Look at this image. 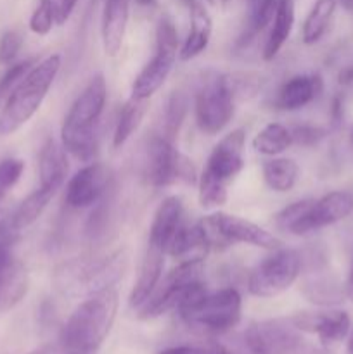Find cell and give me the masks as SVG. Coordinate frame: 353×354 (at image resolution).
<instances>
[{
    "mask_svg": "<svg viewBox=\"0 0 353 354\" xmlns=\"http://www.w3.org/2000/svg\"><path fill=\"white\" fill-rule=\"evenodd\" d=\"M21 45H23V37L17 31L9 30L0 37V62L9 64L19 54Z\"/></svg>",
    "mask_w": 353,
    "mask_h": 354,
    "instance_id": "39",
    "label": "cell"
},
{
    "mask_svg": "<svg viewBox=\"0 0 353 354\" xmlns=\"http://www.w3.org/2000/svg\"><path fill=\"white\" fill-rule=\"evenodd\" d=\"M111 183V169L104 162H87L66 187V204L71 209H87L96 206L107 194Z\"/></svg>",
    "mask_w": 353,
    "mask_h": 354,
    "instance_id": "12",
    "label": "cell"
},
{
    "mask_svg": "<svg viewBox=\"0 0 353 354\" xmlns=\"http://www.w3.org/2000/svg\"><path fill=\"white\" fill-rule=\"evenodd\" d=\"M353 213V196L346 190H332L320 199H311L303 216L296 221L289 234L307 235L320 228L346 220Z\"/></svg>",
    "mask_w": 353,
    "mask_h": 354,
    "instance_id": "11",
    "label": "cell"
},
{
    "mask_svg": "<svg viewBox=\"0 0 353 354\" xmlns=\"http://www.w3.org/2000/svg\"><path fill=\"white\" fill-rule=\"evenodd\" d=\"M68 152L54 138H47L42 145L40 156H38V176H40V187L59 190L64 183L68 175Z\"/></svg>",
    "mask_w": 353,
    "mask_h": 354,
    "instance_id": "22",
    "label": "cell"
},
{
    "mask_svg": "<svg viewBox=\"0 0 353 354\" xmlns=\"http://www.w3.org/2000/svg\"><path fill=\"white\" fill-rule=\"evenodd\" d=\"M305 297L310 303L318 304V306H332V304L343 303L346 297L345 286L338 282V280L331 279V277H315V279L307 280L301 287Z\"/></svg>",
    "mask_w": 353,
    "mask_h": 354,
    "instance_id": "29",
    "label": "cell"
},
{
    "mask_svg": "<svg viewBox=\"0 0 353 354\" xmlns=\"http://www.w3.org/2000/svg\"><path fill=\"white\" fill-rule=\"evenodd\" d=\"M203 2L210 3L211 7H217V9H224V7H227L232 0H203Z\"/></svg>",
    "mask_w": 353,
    "mask_h": 354,
    "instance_id": "47",
    "label": "cell"
},
{
    "mask_svg": "<svg viewBox=\"0 0 353 354\" xmlns=\"http://www.w3.org/2000/svg\"><path fill=\"white\" fill-rule=\"evenodd\" d=\"M336 9H338V0H315L310 12L305 17L303 28H301V38L305 44H317L327 33Z\"/></svg>",
    "mask_w": 353,
    "mask_h": 354,
    "instance_id": "26",
    "label": "cell"
},
{
    "mask_svg": "<svg viewBox=\"0 0 353 354\" xmlns=\"http://www.w3.org/2000/svg\"><path fill=\"white\" fill-rule=\"evenodd\" d=\"M165 256L166 252H163L161 249L152 248V245H147V249H145L144 259H142L141 270H138L137 282L134 283L130 299H128L134 310H138L154 292L156 286L161 280L163 268H165Z\"/></svg>",
    "mask_w": 353,
    "mask_h": 354,
    "instance_id": "19",
    "label": "cell"
},
{
    "mask_svg": "<svg viewBox=\"0 0 353 354\" xmlns=\"http://www.w3.org/2000/svg\"><path fill=\"white\" fill-rule=\"evenodd\" d=\"M263 180L273 192H289L300 178V166L294 159L273 158L263 162Z\"/></svg>",
    "mask_w": 353,
    "mask_h": 354,
    "instance_id": "28",
    "label": "cell"
},
{
    "mask_svg": "<svg viewBox=\"0 0 353 354\" xmlns=\"http://www.w3.org/2000/svg\"><path fill=\"white\" fill-rule=\"evenodd\" d=\"M135 3L141 7H149V9H151V7L158 6V0H135Z\"/></svg>",
    "mask_w": 353,
    "mask_h": 354,
    "instance_id": "49",
    "label": "cell"
},
{
    "mask_svg": "<svg viewBox=\"0 0 353 354\" xmlns=\"http://www.w3.org/2000/svg\"><path fill=\"white\" fill-rule=\"evenodd\" d=\"M294 17H296L294 0H280L279 9L272 19L269 38L265 41V47H263V59L265 61H272L279 54L280 48L284 47L294 28Z\"/></svg>",
    "mask_w": 353,
    "mask_h": 354,
    "instance_id": "23",
    "label": "cell"
},
{
    "mask_svg": "<svg viewBox=\"0 0 353 354\" xmlns=\"http://www.w3.org/2000/svg\"><path fill=\"white\" fill-rule=\"evenodd\" d=\"M346 353H348V354H353V330H352V334H350V339H348V349H346Z\"/></svg>",
    "mask_w": 353,
    "mask_h": 354,
    "instance_id": "51",
    "label": "cell"
},
{
    "mask_svg": "<svg viewBox=\"0 0 353 354\" xmlns=\"http://www.w3.org/2000/svg\"><path fill=\"white\" fill-rule=\"evenodd\" d=\"M244 142L246 133L241 128L225 135L211 151L204 173L228 185L244 168Z\"/></svg>",
    "mask_w": 353,
    "mask_h": 354,
    "instance_id": "14",
    "label": "cell"
},
{
    "mask_svg": "<svg viewBox=\"0 0 353 354\" xmlns=\"http://www.w3.org/2000/svg\"><path fill=\"white\" fill-rule=\"evenodd\" d=\"M206 354H230L227 351V349L224 348V346H210V348H206Z\"/></svg>",
    "mask_w": 353,
    "mask_h": 354,
    "instance_id": "48",
    "label": "cell"
},
{
    "mask_svg": "<svg viewBox=\"0 0 353 354\" xmlns=\"http://www.w3.org/2000/svg\"><path fill=\"white\" fill-rule=\"evenodd\" d=\"M293 144L303 145V147H311L317 145L322 138L327 135L325 128L317 127V124H296L294 128H289Z\"/></svg>",
    "mask_w": 353,
    "mask_h": 354,
    "instance_id": "38",
    "label": "cell"
},
{
    "mask_svg": "<svg viewBox=\"0 0 353 354\" xmlns=\"http://www.w3.org/2000/svg\"><path fill=\"white\" fill-rule=\"evenodd\" d=\"M118 311L114 287L99 290L78 304L61 332V346L68 354H92L113 328Z\"/></svg>",
    "mask_w": 353,
    "mask_h": 354,
    "instance_id": "2",
    "label": "cell"
},
{
    "mask_svg": "<svg viewBox=\"0 0 353 354\" xmlns=\"http://www.w3.org/2000/svg\"><path fill=\"white\" fill-rule=\"evenodd\" d=\"M59 69L61 55H48L33 66L28 75L14 86L0 113V135L14 133L35 116L47 97Z\"/></svg>",
    "mask_w": 353,
    "mask_h": 354,
    "instance_id": "4",
    "label": "cell"
},
{
    "mask_svg": "<svg viewBox=\"0 0 353 354\" xmlns=\"http://www.w3.org/2000/svg\"><path fill=\"white\" fill-rule=\"evenodd\" d=\"M12 248H10L9 241H0V279L6 273V270L9 268V265L12 263Z\"/></svg>",
    "mask_w": 353,
    "mask_h": 354,
    "instance_id": "42",
    "label": "cell"
},
{
    "mask_svg": "<svg viewBox=\"0 0 353 354\" xmlns=\"http://www.w3.org/2000/svg\"><path fill=\"white\" fill-rule=\"evenodd\" d=\"M338 83L341 86H346V88H353V66H346L339 71Z\"/></svg>",
    "mask_w": 353,
    "mask_h": 354,
    "instance_id": "44",
    "label": "cell"
},
{
    "mask_svg": "<svg viewBox=\"0 0 353 354\" xmlns=\"http://www.w3.org/2000/svg\"><path fill=\"white\" fill-rule=\"evenodd\" d=\"M293 145L291 130L280 123H269L253 138V149L263 156H279Z\"/></svg>",
    "mask_w": 353,
    "mask_h": 354,
    "instance_id": "30",
    "label": "cell"
},
{
    "mask_svg": "<svg viewBox=\"0 0 353 354\" xmlns=\"http://www.w3.org/2000/svg\"><path fill=\"white\" fill-rule=\"evenodd\" d=\"M0 234H2V223H0Z\"/></svg>",
    "mask_w": 353,
    "mask_h": 354,
    "instance_id": "53",
    "label": "cell"
},
{
    "mask_svg": "<svg viewBox=\"0 0 353 354\" xmlns=\"http://www.w3.org/2000/svg\"><path fill=\"white\" fill-rule=\"evenodd\" d=\"M187 9L190 12V30L182 48L179 50L182 61H190L203 54L210 45L211 31H213V19H211L203 0H196Z\"/></svg>",
    "mask_w": 353,
    "mask_h": 354,
    "instance_id": "20",
    "label": "cell"
},
{
    "mask_svg": "<svg viewBox=\"0 0 353 354\" xmlns=\"http://www.w3.org/2000/svg\"><path fill=\"white\" fill-rule=\"evenodd\" d=\"M55 24V10L52 0H38L37 7H35L33 14L30 17V30L35 35H44L51 33V30Z\"/></svg>",
    "mask_w": 353,
    "mask_h": 354,
    "instance_id": "35",
    "label": "cell"
},
{
    "mask_svg": "<svg viewBox=\"0 0 353 354\" xmlns=\"http://www.w3.org/2000/svg\"><path fill=\"white\" fill-rule=\"evenodd\" d=\"M322 90L324 80L320 75H296L280 86L275 106L282 111H300L314 102Z\"/></svg>",
    "mask_w": 353,
    "mask_h": 354,
    "instance_id": "18",
    "label": "cell"
},
{
    "mask_svg": "<svg viewBox=\"0 0 353 354\" xmlns=\"http://www.w3.org/2000/svg\"><path fill=\"white\" fill-rule=\"evenodd\" d=\"M31 69V61L17 62V64H12L3 76L0 78V95H6V93L12 92L14 86L28 75V71Z\"/></svg>",
    "mask_w": 353,
    "mask_h": 354,
    "instance_id": "40",
    "label": "cell"
},
{
    "mask_svg": "<svg viewBox=\"0 0 353 354\" xmlns=\"http://www.w3.org/2000/svg\"><path fill=\"white\" fill-rule=\"evenodd\" d=\"M235 99L228 90L225 75L208 73L196 93V123L206 135H217L234 118Z\"/></svg>",
    "mask_w": 353,
    "mask_h": 354,
    "instance_id": "9",
    "label": "cell"
},
{
    "mask_svg": "<svg viewBox=\"0 0 353 354\" xmlns=\"http://www.w3.org/2000/svg\"><path fill=\"white\" fill-rule=\"evenodd\" d=\"M210 218L215 227H217L218 234L224 237V241L228 245L248 244L255 245V248L269 249V251H275V249L282 248V241L277 235L265 230L260 225L253 223V221L246 220V218L227 213L211 214Z\"/></svg>",
    "mask_w": 353,
    "mask_h": 354,
    "instance_id": "13",
    "label": "cell"
},
{
    "mask_svg": "<svg viewBox=\"0 0 353 354\" xmlns=\"http://www.w3.org/2000/svg\"><path fill=\"white\" fill-rule=\"evenodd\" d=\"M338 3L345 10H350V12H353V0H338Z\"/></svg>",
    "mask_w": 353,
    "mask_h": 354,
    "instance_id": "50",
    "label": "cell"
},
{
    "mask_svg": "<svg viewBox=\"0 0 353 354\" xmlns=\"http://www.w3.org/2000/svg\"><path fill=\"white\" fill-rule=\"evenodd\" d=\"M130 2L132 0H104L100 35L104 52L109 57H114L121 50L130 17Z\"/></svg>",
    "mask_w": 353,
    "mask_h": 354,
    "instance_id": "17",
    "label": "cell"
},
{
    "mask_svg": "<svg viewBox=\"0 0 353 354\" xmlns=\"http://www.w3.org/2000/svg\"><path fill=\"white\" fill-rule=\"evenodd\" d=\"M289 320L303 334L317 335L322 344L339 342L350 334V317L346 311H301Z\"/></svg>",
    "mask_w": 353,
    "mask_h": 354,
    "instance_id": "15",
    "label": "cell"
},
{
    "mask_svg": "<svg viewBox=\"0 0 353 354\" xmlns=\"http://www.w3.org/2000/svg\"><path fill=\"white\" fill-rule=\"evenodd\" d=\"M183 204L179 196H168L161 201L152 218L151 228H149L147 245L161 249L168 254V248L175 237L176 230L183 223Z\"/></svg>",
    "mask_w": 353,
    "mask_h": 354,
    "instance_id": "16",
    "label": "cell"
},
{
    "mask_svg": "<svg viewBox=\"0 0 353 354\" xmlns=\"http://www.w3.org/2000/svg\"><path fill=\"white\" fill-rule=\"evenodd\" d=\"M253 2H256V0H251V3H253Z\"/></svg>",
    "mask_w": 353,
    "mask_h": 354,
    "instance_id": "54",
    "label": "cell"
},
{
    "mask_svg": "<svg viewBox=\"0 0 353 354\" xmlns=\"http://www.w3.org/2000/svg\"><path fill=\"white\" fill-rule=\"evenodd\" d=\"M210 242L204 234L201 223L185 225L182 223L173 237L172 244L168 248V256L173 259L183 261H204L206 254L210 252Z\"/></svg>",
    "mask_w": 353,
    "mask_h": 354,
    "instance_id": "21",
    "label": "cell"
},
{
    "mask_svg": "<svg viewBox=\"0 0 353 354\" xmlns=\"http://www.w3.org/2000/svg\"><path fill=\"white\" fill-rule=\"evenodd\" d=\"M350 140H352V145H353V127H352V131H350Z\"/></svg>",
    "mask_w": 353,
    "mask_h": 354,
    "instance_id": "52",
    "label": "cell"
},
{
    "mask_svg": "<svg viewBox=\"0 0 353 354\" xmlns=\"http://www.w3.org/2000/svg\"><path fill=\"white\" fill-rule=\"evenodd\" d=\"M301 334L291 320H263L249 325L244 342L251 354H329Z\"/></svg>",
    "mask_w": 353,
    "mask_h": 354,
    "instance_id": "6",
    "label": "cell"
},
{
    "mask_svg": "<svg viewBox=\"0 0 353 354\" xmlns=\"http://www.w3.org/2000/svg\"><path fill=\"white\" fill-rule=\"evenodd\" d=\"M158 354H206V348H197V346H175V348H166Z\"/></svg>",
    "mask_w": 353,
    "mask_h": 354,
    "instance_id": "43",
    "label": "cell"
},
{
    "mask_svg": "<svg viewBox=\"0 0 353 354\" xmlns=\"http://www.w3.org/2000/svg\"><path fill=\"white\" fill-rule=\"evenodd\" d=\"M197 185H199V203L203 207H218L227 203L228 185L220 180L203 171L197 178Z\"/></svg>",
    "mask_w": 353,
    "mask_h": 354,
    "instance_id": "32",
    "label": "cell"
},
{
    "mask_svg": "<svg viewBox=\"0 0 353 354\" xmlns=\"http://www.w3.org/2000/svg\"><path fill=\"white\" fill-rule=\"evenodd\" d=\"M345 292H346V297H350V299L353 301V270H352V273H350L348 280H346V283H345Z\"/></svg>",
    "mask_w": 353,
    "mask_h": 354,
    "instance_id": "46",
    "label": "cell"
},
{
    "mask_svg": "<svg viewBox=\"0 0 353 354\" xmlns=\"http://www.w3.org/2000/svg\"><path fill=\"white\" fill-rule=\"evenodd\" d=\"M107 102V85L102 75H96L75 99L61 127V145L82 162L96 161L99 152L97 124Z\"/></svg>",
    "mask_w": 353,
    "mask_h": 354,
    "instance_id": "1",
    "label": "cell"
},
{
    "mask_svg": "<svg viewBox=\"0 0 353 354\" xmlns=\"http://www.w3.org/2000/svg\"><path fill=\"white\" fill-rule=\"evenodd\" d=\"M343 113H345V109H343V97L338 95L332 99V109H331L332 121H334V123H341Z\"/></svg>",
    "mask_w": 353,
    "mask_h": 354,
    "instance_id": "45",
    "label": "cell"
},
{
    "mask_svg": "<svg viewBox=\"0 0 353 354\" xmlns=\"http://www.w3.org/2000/svg\"><path fill=\"white\" fill-rule=\"evenodd\" d=\"M149 100L151 99H137V97H132L123 104L120 111V116H118L116 128H114L113 135V147L120 149L123 147L128 142V138L138 130V127L144 121L145 114L149 109Z\"/></svg>",
    "mask_w": 353,
    "mask_h": 354,
    "instance_id": "24",
    "label": "cell"
},
{
    "mask_svg": "<svg viewBox=\"0 0 353 354\" xmlns=\"http://www.w3.org/2000/svg\"><path fill=\"white\" fill-rule=\"evenodd\" d=\"M187 107H189L187 97L182 92H173L165 109V127H163L161 133L163 137L172 142L179 137V131L187 116Z\"/></svg>",
    "mask_w": 353,
    "mask_h": 354,
    "instance_id": "31",
    "label": "cell"
},
{
    "mask_svg": "<svg viewBox=\"0 0 353 354\" xmlns=\"http://www.w3.org/2000/svg\"><path fill=\"white\" fill-rule=\"evenodd\" d=\"M24 171V162L21 159H3L0 161V203L10 189L19 182Z\"/></svg>",
    "mask_w": 353,
    "mask_h": 354,
    "instance_id": "36",
    "label": "cell"
},
{
    "mask_svg": "<svg viewBox=\"0 0 353 354\" xmlns=\"http://www.w3.org/2000/svg\"><path fill=\"white\" fill-rule=\"evenodd\" d=\"M35 354H42V353H35Z\"/></svg>",
    "mask_w": 353,
    "mask_h": 354,
    "instance_id": "55",
    "label": "cell"
},
{
    "mask_svg": "<svg viewBox=\"0 0 353 354\" xmlns=\"http://www.w3.org/2000/svg\"><path fill=\"white\" fill-rule=\"evenodd\" d=\"M301 256L293 249H275L251 272L248 290L251 296L269 299L282 294L298 280L301 273Z\"/></svg>",
    "mask_w": 353,
    "mask_h": 354,
    "instance_id": "8",
    "label": "cell"
},
{
    "mask_svg": "<svg viewBox=\"0 0 353 354\" xmlns=\"http://www.w3.org/2000/svg\"><path fill=\"white\" fill-rule=\"evenodd\" d=\"M311 199H303L298 201V203L289 204V206L284 207L282 211L275 214V225L279 230L291 232V228L296 225V221L303 216V213L307 211V207L310 206Z\"/></svg>",
    "mask_w": 353,
    "mask_h": 354,
    "instance_id": "37",
    "label": "cell"
},
{
    "mask_svg": "<svg viewBox=\"0 0 353 354\" xmlns=\"http://www.w3.org/2000/svg\"><path fill=\"white\" fill-rule=\"evenodd\" d=\"M197 178L192 161L180 154L172 140L159 135L149 142L145 159V180L149 185L161 189L176 182L196 183Z\"/></svg>",
    "mask_w": 353,
    "mask_h": 354,
    "instance_id": "10",
    "label": "cell"
},
{
    "mask_svg": "<svg viewBox=\"0 0 353 354\" xmlns=\"http://www.w3.org/2000/svg\"><path fill=\"white\" fill-rule=\"evenodd\" d=\"M204 261H183L179 263L170 273H166L165 279L159 280L154 292L151 294L147 301L137 310L141 320H152L168 311L176 310L182 303L183 297L203 282Z\"/></svg>",
    "mask_w": 353,
    "mask_h": 354,
    "instance_id": "7",
    "label": "cell"
},
{
    "mask_svg": "<svg viewBox=\"0 0 353 354\" xmlns=\"http://www.w3.org/2000/svg\"><path fill=\"white\" fill-rule=\"evenodd\" d=\"M55 10V24H64L76 9L78 0H52Z\"/></svg>",
    "mask_w": 353,
    "mask_h": 354,
    "instance_id": "41",
    "label": "cell"
},
{
    "mask_svg": "<svg viewBox=\"0 0 353 354\" xmlns=\"http://www.w3.org/2000/svg\"><path fill=\"white\" fill-rule=\"evenodd\" d=\"M179 54V31L170 16H161L156 26V52L132 83V97L151 99L168 80Z\"/></svg>",
    "mask_w": 353,
    "mask_h": 354,
    "instance_id": "5",
    "label": "cell"
},
{
    "mask_svg": "<svg viewBox=\"0 0 353 354\" xmlns=\"http://www.w3.org/2000/svg\"><path fill=\"white\" fill-rule=\"evenodd\" d=\"M57 190L47 189V187H38L35 192H31L23 203L19 204V207L16 209V213L10 218V230L19 232L24 228L31 227L38 218L42 216V213L45 211V207L48 206V203L52 201V197L55 196Z\"/></svg>",
    "mask_w": 353,
    "mask_h": 354,
    "instance_id": "27",
    "label": "cell"
},
{
    "mask_svg": "<svg viewBox=\"0 0 353 354\" xmlns=\"http://www.w3.org/2000/svg\"><path fill=\"white\" fill-rule=\"evenodd\" d=\"M28 286L30 279L26 268L23 263L14 258L0 279V311H9L17 303H21V299L26 296Z\"/></svg>",
    "mask_w": 353,
    "mask_h": 354,
    "instance_id": "25",
    "label": "cell"
},
{
    "mask_svg": "<svg viewBox=\"0 0 353 354\" xmlns=\"http://www.w3.org/2000/svg\"><path fill=\"white\" fill-rule=\"evenodd\" d=\"M279 3L280 0H256V2L251 3V17H249L248 31H246L248 40H251L256 33L265 30V28L272 23L277 9H279Z\"/></svg>",
    "mask_w": 353,
    "mask_h": 354,
    "instance_id": "34",
    "label": "cell"
},
{
    "mask_svg": "<svg viewBox=\"0 0 353 354\" xmlns=\"http://www.w3.org/2000/svg\"><path fill=\"white\" fill-rule=\"evenodd\" d=\"M225 82L235 100H244L255 95L263 86L265 80L258 73H228L225 75Z\"/></svg>",
    "mask_w": 353,
    "mask_h": 354,
    "instance_id": "33",
    "label": "cell"
},
{
    "mask_svg": "<svg viewBox=\"0 0 353 354\" xmlns=\"http://www.w3.org/2000/svg\"><path fill=\"white\" fill-rule=\"evenodd\" d=\"M183 324L208 334H225L241 322V294L232 287L208 292L204 283H197L176 308Z\"/></svg>",
    "mask_w": 353,
    "mask_h": 354,
    "instance_id": "3",
    "label": "cell"
}]
</instances>
